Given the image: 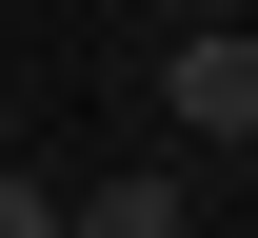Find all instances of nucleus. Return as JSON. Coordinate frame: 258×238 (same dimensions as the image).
<instances>
[{
    "mask_svg": "<svg viewBox=\"0 0 258 238\" xmlns=\"http://www.w3.org/2000/svg\"><path fill=\"white\" fill-rule=\"evenodd\" d=\"M159 119L219 139V159L258 139V40H238V20H179V40H159Z\"/></svg>",
    "mask_w": 258,
    "mask_h": 238,
    "instance_id": "nucleus-1",
    "label": "nucleus"
},
{
    "mask_svg": "<svg viewBox=\"0 0 258 238\" xmlns=\"http://www.w3.org/2000/svg\"><path fill=\"white\" fill-rule=\"evenodd\" d=\"M0 238H60V179H0Z\"/></svg>",
    "mask_w": 258,
    "mask_h": 238,
    "instance_id": "nucleus-3",
    "label": "nucleus"
},
{
    "mask_svg": "<svg viewBox=\"0 0 258 238\" xmlns=\"http://www.w3.org/2000/svg\"><path fill=\"white\" fill-rule=\"evenodd\" d=\"M60 238H179V179H99V199H60Z\"/></svg>",
    "mask_w": 258,
    "mask_h": 238,
    "instance_id": "nucleus-2",
    "label": "nucleus"
},
{
    "mask_svg": "<svg viewBox=\"0 0 258 238\" xmlns=\"http://www.w3.org/2000/svg\"><path fill=\"white\" fill-rule=\"evenodd\" d=\"M238 159H258V139H238Z\"/></svg>",
    "mask_w": 258,
    "mask_h": 238,
    "instance_id": "nucleus-4",
    "label": "nucleus"
}]
</instances>
